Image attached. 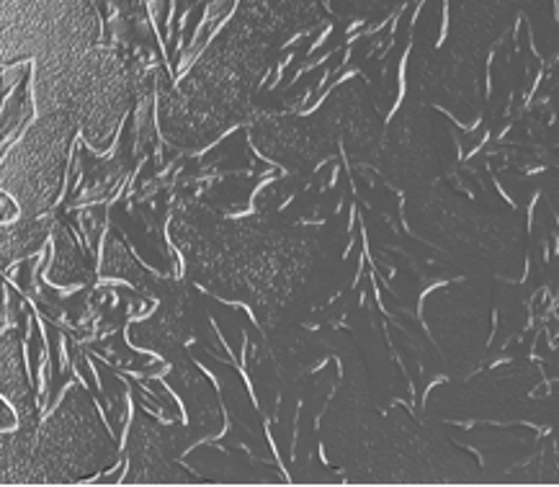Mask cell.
<instances>
[{
    "instance_id": "6da1fadb",
    "label": "cell",
    "mask_w": 559,
    "mask_h": 487,
    "mask_svg": "<svg viewBox=\"0 0 559 487\" xmlns=\"http://www.w3.org/2000/svg\"><path fill=\"white\" fill-rule=\"evenodd\" d=\"M37 114L60 111L93 147H106L132 104V78L111 49L98 45L39 57L34 70Z\"/></svg>"
},
{
    "instance_id": "7a4b0ae2",
    "label": "cell",
    "mask_w": 559,
    "mask_h": 487,
    "mask_svg": "<svg viewBox=\"0 0 559 487\" xmlns=\"http://www.w3.org/2000/svg\"><path fill=\"white\" fill-rule=\"evenodd\" d=\"M117 460V441L81 387L52 415L28 424L26 485H62L93 477Z\"/></svg>"
},
{
    "instance_id": "3957f363",
    "label": "cell",
    "mask_w": 559,
    "mask_h": 487,
    "mask_svg": "<svg viewBox=\"0 0 559 487\" xmlns=\"http://www.w3.org/2000/svg\"><path fill=\"white\" fill-rule=\"evenodd\" d=\"M98 45L88 0H0V64Z\"/></svg>"
},
{
    "instance_id": "277c9868",
    "label": "cell",
    "mask_w": 559,
    "mask_h": 487,
    "mask_svg": "<svg viewBox=\"0 0 559 487\" xmlns=\"http://www.w3.org/2000/svg\"><path fill=\"white\" fill-rule=\"evenodd\" d=\"M75 134L73 119L60 111H41L0 163V189L16 199L21 217H41L52 210Z\"/></svg>"
},
{
    "instance_id": "5b68a950",
    "label": "cell",
    "mask_w": 559,
    "mask_h": 487,
    "mask_svg": "<svg viewBox=\"0 0 559 487\" xmlns=\"http://www.w3.org/2000/svg\"><path fill=\"white\" fill-rule=\"evenodd\" d=\"M0 395L9 400L13 411L19 413V424L39 420L37 405H34V392L24 367V354H21V341L13 331L0 338Z\"/></svg>"
},
{
    "instance_id": "8992f818",
    "label": "cell",
    "mask_w": 559,
    "mask_h": 487,
    "mask_svg": "<svg viewBox=\"0 0 559 487\" xmlns=\"http://www.w3.org/2000/svg\"><path fill=\"white\" fill-rule=\"evenodd\" d=\"M47 233L49 219L45 217H21L13 225L0 227V269L34 253L45 242Z\"/></svg>"
}]
</instances>
